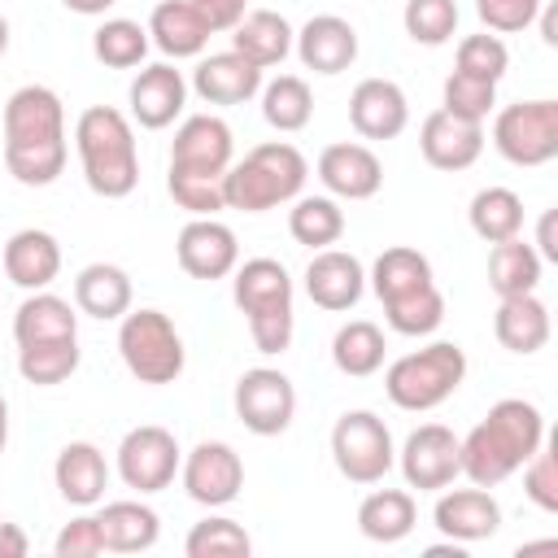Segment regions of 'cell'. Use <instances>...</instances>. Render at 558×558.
Here are the masks:
<instances>
[{"instance_id":"40","label":"cell","mask_w":558,"mask_h":558,"mask_svg":"<svg viewBox=\"0 0 558 558\" xmlns=\"http://www.w3.org/2000/svg\"><path fill=\"white\" fill-rule=\"evenodd\" d=\"M17 371L26 384H61L78 371V336L74 340H52V344H26L17 349Z\"/></svg>"},{"instance_id":"26","label":"cell","mask_w":558,"mask_h":558,"mask_svg":"<svg viewBox=\"0 0 558 558\" xmlns=\"http://www.w3.org/2000/svg\"><path fill=\"white\" fill-rule=\"evenodd\" d=\"M493 336L501 340V349L510 353H536L549 344V305L536 292L523 296H501L497 314H493Z\"/></svg>"},{"instance_id":"19","label":"cell","mask_w":558,"mask_h":558,"mask_svg":"<svg viewBox=\"0 0 558 558\" xmlns=\"http://www.w3.org/2000/svg\"><path fill=\"white\" fill-rule=\"evenodd\" d=\"M418 148H423L427 166H436V170H466L484 153V122H466V118L436 109L423 118Z\"/></svg>"},{"instance_id":"16","label":"cell","mask_w":558,"mask_h":558,"mask_svg":"<svg viewBox=\"0 0 558 558\" xmlns=\"http://www.w3.org/2000/svg\"><path fill=\"white\" fill-rule=\"evenodd\" d=\"M179 266L192 275V279H227L235 266H240V244H235V231L218 218H192L183 231H179Z\"/></svg>"},{"instance_id":"7","label":"cell","mask_w":558,"mask_h":558,"mask_svg":"<svg viewBox=\"0 0 558 558\" xmlns=\"http://www.w3.org/2000/svg\"><path fill=\"white\" fill-rule=\"evenodd\" d=\"M231 296H235L240 314L248 318V336H253L257 353H283L292 344L296 314H292V279H288L283 262L248 257L244 266H235Z\"/></svg>"},{"instance_id":"31","label":"cell","mask_w":558,"mask_h":558,"mask_svg":"<svg viewBox=\"0 0 558 558\" xmlns=\"http://www.w3.org/2000/svg\"><path fill=\"white\" fill-rule=\"evenodd\" d=\"M74 305L87 314V318H122L131 310V275L113 262H92L78 270L74 279Z\"/></svg>"},{"instance_id":"38","label":"cell","mask_w":558,"mask_h":558,"mask_svg":"<svg viewBox=\"0 0 558 558\" xmlns=\"http://www.w3.org/2000/svg\"><path fill=\"white\" fill-rule=\"evenodd\" d=\"M262 118L275 126V131H301V126H310V118H314V96H310V87H305V78H296V74H279V78H270L266 87H262Z\"/></svg>"},{"instance_id":"33","label":"cell","mask_w":558,"mask_h":558,"mask_svg":"<svg viewBox=\"0 0 558 558\" xmlns=\"http://www.w3.org/2000/svg\"><path fill=\"white\" fill-rule=\"evenodd\" d=\"M96 523H100L105 549H113V554H144L161 536V519L144 501H109L96 514Z\"/></svg>"},{"instance_id":"15","label":"cell","mask_w":558,"mask_h":558,"mask_svg":"<svg viewBox=\"0 0 558 558\" xmlns=\"http://www.w3.org/2000/svg\"><path fill=\"white\" fill-rule=\"evenodd\" d=\"M183 488L196 506H227L244 488V462L227 440H201L183 458Z\"/></svg>"},{"instance_id":"22","label":"cell","mask_w":558,"mask_h":558,"mask_svg":"<svg viewBox=\"0 0 558 558\" xmlns=\"http://www.w3.org/2000/svg\"><path fill=\"white\" fill-rule=\"evenodd\" d=\"M292 44H296L301 65L314 70V74H340V70H349L357 61V31L344 17H336V13L310 17L292 35Z\"/></svg>"},{"instance_id":"10","label":"cell","mask_w":558,"mask_h":558,"mask_svg":"<svg viewBox=\"0 0 558 558\" xmlns=\"http://www.w3.org/2000/svg\"><path fill=\"white\" fill-rule=\"evenodd\" d=\"M331 458H336V471L344 480L379 484L397 462L388 423L375 410H344L331 427Z\"/></svg>"},{"instance_id":"30","label":"cell","mask_w":558,"mask_h":558,"mask_svg":"<svg viewBox=\"0 0 558 558\" xmlns=\"http://www.w3.org/2000/svg\"><path fill=\"white\" fill-rule=\"evenodd\" d=\"M292 26H288V17L283 13H275V9H253V13H244L235 26H231V48L240 52V57H248L253 65H262V70H270V65H279L288 52H292Z\"/></svg>"},{"instance_id":"3","label":"cell","mask_w":558,"mask_h":558,"mask_svg":"<svg viewBox=\"0 0 558 558\" xmlns=\"http://www.w3.org/2000/svg\"><path fill=\"white\" fill-rule=\"evenodd\" d=\"M541 445H545V418H541V410L532 401H523V397H506V401H497L466 432V440H458V449H462V475L471 484H480V488H497Z\"/></svg>"},{"instance_id":"17","label":"cell","mask_w":558,"mask_h":558,"mask_svg":"<svg viewBox=\"0 0 558 558\" xmlns=\"http://www.w3.org/2000/svg\"><path fill=\"white\" fill-rule=\"evenodd\" d=\"M349 122L362 140H397L410 122V100L392 78H362L349 96Z\"/></svg>"},{"instance_id":"46","label":"cell","mask_w":558,"mask_h":558,"mask_svg":"<svg viewBox=\"0 0 558 558\" xmlns=\"http://www.w3.org/2000/svg\"><path fill=\"white\" fill-rule=\"evenodd\" d=\"M475 13L488 31H501V35H514V31H527L541 13V0H475Z\"/></svg>"},{"instance_id":"8","label":"cell","mask_w":558,"mask_h":558,"mask_svg":"<svg viewBox=\"0 0 558 558\" xmlns=\"http://www.w3.org/2000/svg\"><path fill=\"white\" fill-rule=\"evenodd\" d=\"M462 379H466V353L453 340H436L418 353L397 357L384 375V392L397 410L423 414V410H436L440 401H449Z\"/></svg>"},{"instance_id":"6","label":"cell","mask_w":558,"mask_h":558,"mask_svg":"<svg viewBox=\"0 0 558 558\" xmlns=\"http://www.w3.org/2000/svg\"><path fill=\"white\" fill-rule=\"evenodd\" d=\"M310 179V161L288 140H270L244 153V161H231L222 179V205L244 214H266L283 201H296Z\"/></svg>"},{"instance_id":"13","label":"cell","mask_w":558,"mask_h":558,"mask_svg":"<svg viewBox=\"0 0 558 558\" xmlns=\"http://www.w3.org/2000/svg\"><path fill=\"white\" fill-rule=\"evenodd\" d=\"M174 471H179V440L157 427V423H144V427H131L118 445V475L126 488L135 493H161L174 484Z\"/></svg>"},{"instance_id":"28","label":"cell","mask_w":558,"mask_h":558,"mask_svg":"<svg viewBox=\"0 0 558 558\" xmlns=\"http://www.w3.org/2000/svg\"><path fill=\"white\" fill-rule=\"evenodd\" d=\"M74 336H78V314L57 292H44L39 288L13 314V340H17V349H26V344H52V340H74Z\"/></svg>"},{"instance_id":"41","label":"cell","mask_w":558,"mask_h":558,"mask_svg":"<svg viewBox=\"0 0 558 558\" xmlns=\"http://www.w3.org/2000/svg\"><path fill=\"white\" fill-rule=\"evenodd\" d=\"M187 558H248L253 541L235 519H201L183 541Z\"/></svg>"},{"instance_id":"29","label":"cell","mask_w":558,"mask_h":558,"mask_svg":"<svg viewBox=\"0 0 558 558\" xmlns=\"http://www.w3.org/2000/svg\"><path fill=\"white\" fill-rule=\"evenodd\" d=\"M209 22L187 4V0H161L148 17V39L166 52V57H201L209 44Z\"/></svg>"},{"instance_id":"18","label":"cell","mask_w":558,"mask_h":558,"mask_svg":"<svg viewBox=\"0 0 558 558\" xmlns=\"http://www.w3.org/2000/svg\"><path fill=\"white\" fill-rule=\"evenodd\" d=\"M362 288H366V270L353 253L344 248H318L305 266V292L318 310H353L362 301Z\"/></svg>"},{"instance_id":"48","label":"cell","mask_w":558,"mask_h":558,"mask_svg":"<svg viewBox=\"0 0 558 558\" xmlns=\"http://www.w3.org/2000/svg\"><path fill=\"white\" fill-rule=\"evenodd\" d=\"M187 4L209 22V31H231L244 17V0H187Z\"/></svg>"},{"instance_id":"11","label":"cell","mask_w":558,"mask_h":558,"mask_svg":"<svg viewBox=\"0 0 558 558\" xmlns=\"http://www.w3.org/2000/svg\"><path fill=\"white\" fill-rule=\"evenodd\" d=\"M493 144L510 166H545L558 157V100L506 105L493 122Z\"/></svg>"},{"instance_id":"34","label":"cell","mask_w":558,"mask_h":558,"mask_svg":"<svg viewBox=\"0 0 558 558\" xmlns=\"http://www.w3.org/2000/svg\"><path fill=\"white\" fill-rule=\"evenodd\" d=\"M536 283H541V253L527 240L510 235V240L493 244V253H488V288L497 296H523V292H536Z\"/></svg>"},{"instance_id":"20","label":"cell","mask_w":558,"mask_h":558,"mask_svg":"<svg viewBox=\"0 0 558 558\" xmlns=\"http://www.w3.org/2000/svg\"><path fill=\"white\" fill-rule=\"evenodd\" d=\"M187 105V78L170 65V61H157V65H144L131 83V118L144 126V131H161L170 126Z\"/></svg>"},{"instance_id":"39","label":"cell","mask_w":558,"mask_h":558,"mask_svg":"<svg viewBox=\"0 0 558 558\" xmlns=\"http://www.w3.org/2000/svg\"><path fill=\"white\" fill-rule=\"evenodd\" d=\"M148 26H140V22H131V17H109V22H100L96 26V35H92V52H96V61L100 65H109V70H131V65H140L144 61V52H148Z\"/></svg>"},{"instance_id":"44","label":"cell","mask_w":558,"mask_h":558,"mask_svg":"<svg viewBox=\"0 0 558 558\" xmlns=\"http://www.w3.org/2000/svg\"><path fill=\"white\" fill-rule=\"evenodd\" d=\"M510 65V52L497 35H466L458 44V74H471V78H484V83H501Z\"/></svg>"},{"instance_id":"27","label":"cell","mask_w":558,"mask_h":558,"mask_svg":"<svg viewBox=\"0 0 558 558\" xmlns=\"http://www.w3.org/2000/svg\"><path fill=\"white\" fill-rule=\"evenodd\" d=\"M52 480H57V493H61L70 506H96V501L105 497V484H109L105 453H100L92 440H70V445L57 453Z\"/></svg>"},{"instance_id":"12","label":"cell","mask_w":558,"mask_h":558,"mask_svg":"<svg viewBox=\"0 0 558 558\" xmlns=\"http://www.w3.org/2000/svg\"><path fill=\"white\" fill-rule=\"evenodd\" d=\"M235 414L253 436H279L288 432L296 414V388L275 366H253L235 379Z\"/></svg>"},{"instance_id":"53","label":"cell","mask_w":558,"mask_h":558,"mask_svg":"<svg viewBox=\"0 0 558 558\" xmlns=\"http://www.w3.org/2000/svg\"><path fill=\"white\" fill-rule=\"evenodd\" d=\"M4 445H9V401L0 392V453H4Z\"/></svg>"},{"instance_id":"24","label":"cell","mask_w":558,"mask_h":558,"mask_svg":"<svg viewBox=\"0 0 558 558\" xmlns=\"http://www.w3.org/2000/svg\"><path fill=\"white\" fill-rule=\"evenodd\" d=\"M192 87L205 105H244L262 92V65H253L235 48L231 52H209L192 70Z\"/></svg>"},{"instance_id":"52","label":"cell","mask_w":558,"mask_h":558,"mask_svg":"<svg viewBox=\"0 0 558 558\" xmlns=\"http://www.w3.org/2000/svg\"><path fill=\"white\" fill-rule=\"evenodd\" d=\"M536 17H541V39H545V44H558V22H554V9H545V4H541V13H536Z\"/></svg>"},{"instance_id":"51","label":"cell","mask_w":558,"mask_h":558,"mask_svg":"<svg viewBox=\"0 0 558 558\" xmlns=\"http://www.w3.org/2000/svg\"><path fill=\"white\" fill-rule=\"evenodd\" d=\"M70 13H83V17H100L105 9H113L118 0H61Z\"/></svg>"},{"instance_id":"37","label":"cell","mask_w":558,"mask_h":558,"mask_svg":"<svg viewBox=\"0 0 558 558\" xmlns=\"http://www.w3.org/2000/svg\"><path fill=\"white\" fill-rule=\"evenodd\" d=\"M288 231L296 244L305 248H331L344 235V209L331 196H296L292 214H288Z\"/></svg>"},{"instance_id":"42","label":"cell","mask_w":558,"mask_h":558,"mask_svg":"<svg viewBox=\"0 0 558 558\" xmlns=\"http://www.w3.org/2000/svg\"><path fill=\"white\" fill-rule=\"evenodd\" d=\"M401 22H405V35L414 44L436 48V44H449L453 39V31H458V4L453 0H405Z\"/></svg>"},{"instance_id":"36","label":"cell","mask_w":558,"mask_h":558,"mask_svg":"<svg viewBox=\"0 0 558 558\" xmlns=\"http://www.w3.org/2000/svg\"><path fill=\"white\" fill-rule=\"evenodd\" d=\"M384 353H388L384 331H379L375 323H366V318L344 323V327L336 331V340H331V362H336V371H340V375H353V379L375 375V371L384 366Z\"/></svg>"},{"instance_id":"23","label":"cell","mask_w":558,"mask_h":558,"mask_svg":"<svg viewBox=\"0 0 558 558\" xmlns=\"http://www.w3.org/2000/svg\"><path fill=\"white\" fill-rule=\"evenodd\" d=\"M432 519H436L440 536H449V541H458V545H471V541H488V536L501 527V506H497V497H493L488 488L475 484V488H453V493H445V497L436 501Z\"/></svg>"},{"instance_id":"50","label":"cell","mask_w":558,"mask_h":558,"mask_svg":"<svg viewBox=\"0 0 558 558\" xmlns=\"http://www.w3.org/2000/svg\"><path fill=\"white\" fill-rule=\"evenodd\" d=\"M536 253L541 257H549V262H558V240H554V209H545V218H541V231H536Z\"/></svg>"},{"instance_id":"4","label":"cell","mask_w":558,"mask_h":558,"mask_svg":"<svg viewBox=\"0 0 558 558\" xmlns=\"http://www.w3.org/2000/svg\"><path fill=\"white\" fill-rule=\"evenodd\" d=\"M375 296L384 305V318L401 336H432L445 323V296L432 279V262L418 248L392 244L375 257L371 270Z\"/></svg>"},{"instance_id":"2","label":"cell","mask_w":558,"mask_h":558,"mask_svg":"<svg viewBox=\"0 0 558 558\" xmlns=\"http://www.w3.org/2000/svg\"><path fill=\"white\" fill-rule=\"evenodd\" d=\"M231 126L214 113H192L174 131L170 144V174L166 187L179 209L192 218H214L222 205V179L231 170Z\"/></svg>"},{"instance_id":"35","label":"cell","mask_w":558,"mask_h":558,"mask_svg":"<svg viewBox=\"0 0 558 558\" xmlns=\"http://www.w3.org/2000/svg\"><path fill=\"white\" fill-rule=\"evenodd\" d=\"M466 218H471V231L484 244H501V240H510V235L523 231V201L510 187H480L471 196Z\"/></svg>"},{"instance_id":"14","label":"cell","mask_w":558,"mask_h":558,"mask_svg":"<svg viewBox=\"0 0 558 558\" xmlns=\"http://www.w3.org/2000/svg\"><path fill=\"white\" fill-rule=\"evenodd\" d=\"M401 475L410 488L418 493H436V488H449L458 475H462V449H458V436L445 427V423H423L405 436L401 445Z\"/></svg>"},{"instance_id":"21","label":"cell","mask_w":558,"mask_h":558,"mask_svg":"<svg viewBox=\"0 0 558 558\" xmlns=\"http://www.w3.org/2000/svg\"><path fill=\"white\" fill-rule=\"evenodd\" d=\"M318 179L340 201H371L384 183V166L366 144H327L318 153Z\"/></svg>"},{"instance_id":"47","label":"cell","mask_w":558,"mask_h":558,"mask_svg":"<svg viewBox=\"0 0 558 558\" xmlns=\"http://www.w3.org/2000/svg\"><path fill=\"white\" fill-rule=\"evenodd\" d=\"M52 554H57V558H96V554H105V536H100L96 514H78V519H70V523L57 532Z\"/></svg>"},{"instance_id":"25","label":"cell","mask_w":558,"mask_h":558,"mask_svg":"<svg viewBox=\"0 0 558 558\" xmlns=\"http://www.w3.org/2000/svg\"><path fill=\"white\" fill-rule=\"evenodd\" d=\"M4 275L17 288H26V292L48 288L61 275V244H57V235H48L39 227L13 231L9 244H4Z\"/></svg>"},{"instance_id":"5","label":"cell","mask_w":558,"mask_h":558,"mask_svg":"<svg viewBox=\"0 0 558 558\" xmlns=\"http://www.w3.org/2000/svg\"><path fill=\"white\" fill-rule=\"evenodd\" d=\"M74 148L83 161V179L96 196L118 201L131 196L140 183V153H135V131L126 122V113H118L113 105H92L78 113L74 126Z\"/></svg>"},{"instance_id":"1","label":"cell","mask_w":558,"mask_h":558,"mask_svg":"<svg viewBox=\"0 0 558 558\" xmlns=\"http://www.w3.org/2000/svg\"><path fill=\"white\" fill-rule=\"evenodd\" d=\"M65 109L52 87L26 83L4 105V166L26 187H48L65 170Z\"/></svg>"},{"instance_id":"32","label":"cell","mask_w":558,"mask_h":558,"mask_svg":"<svg viewBox=\"0 0 558 558\" xmlns=\"http://www.w3.org/2000/svg\"><path fill=\"white\" fill-rule=\"evenodd\" d=\"M418 523V506L405 488H375L371 497H362L357 506V527L366 541L375 545H397L414 532Z\"/></svg>"},{"instance_id":"45","label":"cell","mask_w":558,"mask_h":558,"mask_svg":"<svg viewBox=\"0 0 558 558\" xmlns=\"http://www.w3.org/2000/svg\"><path fill=\"white\" fill-rule=\"evenodd\" d=\"M523 493L532 506H541L545 514L558 510V462H554V449L541 445L527 462H523Z\"/></svg>"},{"instance_id":"43","label":"cell","mask_w":558,"mask_h":558,"mask_svg":"<svg viewBox=\"0 0 558 558\" xmlns=\"http://www.w3.org/2000/svg\"><path fill=\"white\" fill-rule=\"evenodd\" d=\"M497 105V83H484V78H471V74H449L445 78V113L453 118H466V122H484Z\"/></svg>"},{"instance_id":"9","label":"cell","mask_w":558,"mask_h":558,"mask_svg":"<svg viewBox=\"0 0 558 558\" xmlns=\"http://www.w3.org/2000/svg\"><path fill=\"white\" fill-rule=\"evenodd\" d=\"M118 353L140 384H174L183 375V340L161 310H126Z\"/></svg>"},{"instance_id":"49","label":"cell","mask_w":558,"mask_h":558,"mask_svg":"<svg viewBox=\"0 0 558 558\" xmlns=\"http://www.w3.org/2000/svg\"><path fill=\"white\" fill-rule=\"evenodd\" d=\"M31 554V541L17 523H0V558H26Z\"/></svg>"},{"instance_id":"54","label":"cell","mask_w":558,"mask_h":558,"mask_svg":"<svg viewBox=\"0 0 558 558\" xmlns=\"http://www.w3.org/2000/svg\"><path fill=\"white\" fill-rule=\"evenodd\" d=\"M4 52H9V22L0 17V57H4Z\"/></svg>"}]
</instances>
